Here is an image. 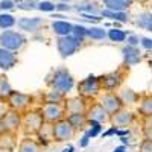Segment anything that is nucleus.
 Returning <instances> with one entry per match:
<instances>
[{"instance_id": "ddd939ff", "label": "nucleus", "mask_w": 152, "mask_h": 152, "mask_svg": "<svg viewBox=\"0 0 152 152\" xmlns=\"http://www.w3.org/2000/svg\"><path fill=\"white\" fill-rule=\"evenodd\" d=\"M134 120V114L128 110H119L117 113H114L111 114V117H110V122L114 125V126H117V128H123V126H128L131 125Z\"/></svg>"}, {"instance_id": "7ed1b4c3", "label": "nucleus", "mask_w": 152, "mask_h": 152, "mask_svg": "<svg viewBox=\"0 0 152 152\" xmlns=\"http://www.w3.org/2000/svg\"><path fill=\"white\" fill-rule=\"evenodd\" d=\"M24 43H26V38H24L20 32H15V31H3L0 34V46L5 47V49H9L12 52H17L20 50Z\"/></svg>"}, {"instance_id": "4be33fe9", "label": "nucleus", "mask_w": 152, "mask_h": 152, "mask_svg": "<svg viewBox=\"0 0 152 152\" xmlns=\"http://www.w3.org/2000/svg\"><path fill=\"white\" fill-rule=\"evenodd\" d=\"M40 151H41V145L28 137L23 138L18 146V152H40Z\"/></svg>"}, {"instance_id": "6ab92c4d", "label": "nucleus", "mask_w": 152, "mask_h": 152, "mask_svg": "<svg viewBox=\"0 0 152 152\" xmlns=\"http://www.w3.org/2000/svg\"><path fill=\"white\" fill-rule=\"evenodd\" d=\"M102 3L105 5L107 9L125 12L126 9H128L134 3V0H102Z\"/></svg>"}, {"instance_id": "72a5a7b5", "label": "nucleus", "mask_w": 152, "mask_h": 152, "mask_svg": "<svg viewBox=\"0 0 152 152\" xmlns=\"http://www.w3.org/2000/svg\"><path fill=\"white\" fill-rule=\"evenodd\" d=\"M72 35L76 37V38H79L81 41H84V38L87 37V28L81 26V24H75L73 31H72Z\"/></svg>"}, {"instance_id": "473e14b6", "label": "nucleus", "mask_w": 152, "mask_h": 152, "mask_svg": "<svg viewBox=\"0 0 152 152\" xmlns=\"http://www.w3.org/2000/svg\"><path fill=\"white\" fill-rule=\"evenodd\" d=\"M88 125H90L91 129H88L87 134L90 135V137H96V135L100 132V129H102V123H99V122H96V120H88Z\"/></svg>"}, {"instance_id": "c756f323", "label": "nucleus", "mask_w": 152, "mask_h": 152, "mask_svg": "<svg viewBox=\"0 0 152 152\" xmlns=\"http://www.w3.org/2000/svg\"><path fill=\"white\" fill-rule=\"evenodd\" d=\"M76 11L88 12V14H90V11H91V14H94V12H99L94 2H82V3H78V5H76Z\"/></svg>"}, {"instance_id": "1a4fd4ad", "label": "nucleus", "mask_w": 152, "mask_h": 152, "mask_svg": "<svg viewBox=\"0 0 152 152\" xmlns=\"http://www.w3.org/2000/svg\"><path fill=\"white\" fill-rule=\"evenodd\" d=\"M99 104L105 108V111L110 114V116H111V114H114V113H117L119 110H122V108H123V104H122V100H120L119 94L111 93V91L105 93L102 97H100Z\"/></svg>"}, {"instance_id": "f257e3e1", "label": "nucleus", "mask_w": 152, "mask_h": 152, "mask_svg": "<svg viewBox=\"0 0 152 152\" xmlns=\"http://www.w3.org/2000/svg\"><path fill=\"white\" fill-rule=\"evenodd\" d=\"M50 85H52L53 90H58L62 94H67L75 87V79L66 69H59L53 73L52 79H50Z\"/></svg>"}, {"instance_id": "0eeeda50", "label": "nucleus", "mask_w": 152, "mask_h": 152, "mask_svg": "<svg viewBox=\"0 0 152 152\" xmlns=\"http://www.w3.org/2000/svg\"><path fill=\"white\" fill-rule=\"evenodd\" d=\"M41 113H43L44 122L55 123V122H58L61 119H64L66 108L62 107L61 104H58V102H46V105L43 107Z\"/></svg>"}, {"instance_id": "5701e85b", "label": "nucleus", "mask_w": 152, "mask_h": 152, "mask_svg": "<svg viewBox=\"0 0 152 152\" xmlns=\"http://www.w3.org/2000/svg\"><path fill=\"white\" fill-rule=\"evenodd\" d=\"M137 26H140L142 29H146L152 32V12H142L137 17Z\"/></svg>"}, {"instance_id": "dca6fc26", "label": "nucleus", "mask_w": 152, "mask_h": 152, "mask_svg": "<svg viewBox=\"0 0 152 152\" xmlns=\"http://www.w3.org/2000/svg\"><path fill=\"white\" fill-rule=\"evenodd\" d=\"M17 24H18V28H20L21 31L35 32V31H38V29H40L43 24H44V20L40 18V17H32V18L24 17V18H20V20L17 21Z\"/></svg>"}, {"instance_id": "c03bdc74", "label": "nucleus", "mask_w": 152, "mask_h": 152, "mask_svg": "<svg viewBox=\"0 0 152 152\" xmlns=\"http://www.w3.org/2000/svg\"><path fill=\"white\" fill-rule=\"evenodd\" d=\"M6 105H5V100H0V119H2L5 114H6Z\"/></svg>"}, {"instance_id": "4468645a", "label": "nucleus", "mask_w": 152, "mask_h": 152, "mask_svg": "<svg viewBox=\"0 0 152 152\" xmlns=\"http://www.w3.org/2000/svg\"><path fill=\"white\" fill-rule=\"evenodd\" d=\"M122 55H123V61H125L126 66H135L142 61L140 50H138L135 46H131V44L125 46L122 49Z\"/></svg>"}, {"instance_id": "a19ab883", "label": "nucleus", "mask_w": 152, "mask_h": 152, "mask_svg": "<svg viewBox=\"0 0 152 152\" xmlns=\"http://www.w3.org/2000/svg\"><path fill=\"white\" fill-rule=\"evenodd\" d=\"M73 8L72 6H69V3H66V2H61V3H58L56 5V8H55V11H59V12H69V11H72Z\"/></svg>"}, {"instance_id": "f3484780", "label": "nucleus", "mask_w": 152, "mask_h": 152, "mask_svg": "<svg viewBox=\"0 0 152 152\" xmlns=\"http://www.w3.org/2000/svg\"><path fill=\"white\" fill-rule=\"evenodd\" d=\"M64 108H66V111H67L69 114H73V113H85V111H87L85 97L76 96V97L67 99V102H66Z\"/></svg>"}, {"instance_id": "79ce46f5", "label": "nucleus", "mask_w": 152, "mask_h": 152, "mask_svg": "<svg viewBox=\"0 0 152 152\" xmlns=\"http://www.w3.org/2000/svg\"><path fill=\"white\" fill-rule=\"evenodd\" d=\"M140 44H142V47H145L148 50H152V38H146V37L140 38Z\"/></svg>"}, {"instance_id": "3c124183", "label": "nucleus", "mask_w": 152, "mask_h": 152, "mask_svg": "<svg viewBox=\"0 0 152 152\" xmlns=\"http://www.w3.org/2000/svg\"><path fill=\"white\" fill-rule=\"evenodd\" d=\"M14 2H17V3H18V2H23V0H14Z\"/></svg>"}, {"instance_id": "ea45409f", "label": "nucleus", "mask_w": 152, "mask_h": 152, "mask_svg": "<svg viewBox=\"0 0 152 152\" xmlns=\"http://www.w3.org/2000/svg\"><path fill=\"white\" fill-rule=\"evenodd\" d=\"M140 152H152V140L145 138L140 145Z\"/></svg>"}, {"instance_id": "f03ea898", "label": "nucleus", "mask_w": 152, "mask_h": 152, "mask_svg": "<svg viewBox=\"0 0 152 152\" xmlns=\"http://www.w3.org/2000/svg\"><path fill=\"white\" fill-rule=\"evenodd\" d=\"M81 40L79 38L73 37L72 34L70 35H66V37H59L58 41H56V49L61 55V58H67V56H72L73 53H76L78 50L81 49Z\"/></svg>"}, {"instance_id": "20e7f679", "label": "nucleus", "mask_w": 152, "mask_h": 152, "mask_svg": "<svg viewBox=\"0 0 152 152\" xmlns=\"http://www.w3.org/2000/svg\"><path fill=\"white\" fill-rule=\"evenodd\" d=\"M44 123L43 113L41 111H29L23 120V128L26 135H35Z\"/></svg>"}, {"instance_id": "9d476101", "label": "nucleus", "mask_w": 152, "mask_h": 152, "mask_svg": "<svg viewBox=\"0 0 152 152\" xmlns=\"http://www.w3.org/2000/svg\"><path fill=\"white\" fill-rule=\"evenodd\" d=\"M20 114L15 110H9L6 111V114L0 119V126L3 128V131L6 132H15L20 128Z\"/></svg>"}, {"instance_id": "423d86ee", "label": "nucleus", "mask_w": 152, "mask_h": 152, "mask_svg": "<svg viewBox=\"0 0 152 152\" xmlns=\"http://www.w3.org/2000/svg\"><path fill=\"white\" fill-rule=\"evenodd\" d=\"M100 88H102V85H100L99 78H96V76H93V75L85 78L84 81H81L78 84V91H79V96H82V97H94V96H97Z\"/></svg>"}, {"instance_id": "c9c22d12", "label": "nucleus", "mask_w": 152, "mask_h": 152, "mask_svg": "<svg viewBox=\"0 0 152 152\" xmlns=\"http://www.w3.org/2000/svg\"><path fill=\"white\" fill-rule=\"evenodd\" d=\"M38 3L35 0H23V2H18V9L21 11H32V9H37Z\"/></svg>"}, {"instance_id": "58836bf2", "label": "nucleus", "mask_w": 152, "mask_h": 152, "mask_svg": "<svg viewBox=\"0 0 152 152\" xmlns=\"http://www.w3.org/2000/svg\"><path fill=\"white\" fill-rule=\"evenodd\" d=\"M81 15H82V18L84 20H87V21H93V23H99L100 20V17H97V15H94V14H88V12H81Z\"/></svg>"}, {"instance_id": "8fccbe9b", "label": "nucleus", "mask_w": 152, "mask_h": 152, "mask_svg": "<svg viewBox=\"0 0 152 152\" xmlns=\"http://www.w3.org/2000/svg\"><path fill=\"white\" fill-rule=\"evenodd\" d=\"M59 2H66V3H69V2H72V0H59Z\"/></svg>"}, {"instance_id": "f8f14e48", "label": "nucleus", "mask_w": 152, "mask_h": 152, "mask_svg": "<svg viewBox=\"0 0 152 152\" xmlns=\"http://www.w3.org/2000/svg\"><path fill=\"white\" fill-rule=\"evenodd\" d=\"M85 116H87L88 120H96L99 123H105V122L110 120V114L105 111V108L100 104H94L90 108H87Z\"/></svg>"}, {"instance_id": "cd10ccee", "label": "nucleus", "mask_w": 152, "mask_h": 152, "mask_svg": "<svg viewBox=\"0 0 152 152\" xmlns=\"http://www.w3.org/2000/svg\"><path fill=\"white\" fill-rule=\"evenodd\" d=\"M87 37L91 38V40H104L107 37V32L104 31V28H96V26H91L87 29Z\"/></svg>"}, {"instance_id": "412c9836", "label": "nucleus", "mask_w": 152, "mask_h": 152, "mask_svg": "<svg viewBox=\"0 0 152 152\" xmlns=\"http://www.w3.org/2000/svg\"><path fill=\"white\" fill-rule=\"evenodd\" d=\"M67 120L72 123V126L75 129H82L84 126L88 123V119L85 116V113H73V114H69Z\"/></svg>"}, {"instance_id": "7c9ffc66", "label": "nucleus", "mask_w": 152, "mask_h": 152, "mask_svg": "<svg viewBox=\"0 0 152 152\" xmlns=\"http://www.w3.org/2000/svg\"><path fill=\"white\" fill-rule=\"evenodd\" d=\"M15 18L11 14H0V28L2 29H9L15 24Z\"/></svg>"}, {"instance_id": "a211bd4d", "label": "nucleus", "mask_w": 152, "mask_h": 152, "mask_svg": "<svg viewBox=\"0 0 152 152\" xmlns=\"http://www.w3.org/2000/svg\"><path fill=\"white\" fill-rule=\"evenodd\" d=\"M52 125L53 123H47L44 122L43 126L40 128V131L37 132L38 135V140H40V145H49L50 142H53V129H52Z\"/></svg>"}, {"instance_id": "09e8293b", "label": "nucleus", "mask_w": 152, "mask_h": 152, "mask_svg": "<svg viewBox=\"0 0 152 152\" xmlns=\"http://www.w3.org/2000/svg\"><path fill=\"white\" fill-rule=\"evenodd\" d=\"M66 152H73V148H72V146H70V148H69V149H67V151H66Z\"/></svg>"}, {"instance_id": "6e6552de", "label": "nucleus", "mask_w": 152, "mask_h": 152, "mask_svg": "<svg viewBox=\"0 0 152 152\" xmlns=\"http://www.w3.org/2000/svg\"><path fill=\"white\" fill-rule=\"evenodd\" d=\"M8 105L11 110H15V111H23L26 110L31 102H32V97L29 94H24V93H20V91H14L12 90L11 96L8 97Z\"/></svg>"}, {"instance_id": "bb28decb", "label": "nucleus", "mask_w": 152, "mask_h": 152, "mask_svg": "<svg viewBox=\"0 0 152 152\" xmlns=\"http://www.w3.org/2000/svg\"><path fill=\"white\" fill-rule=\"evenodd\" d=\"M120 100L123 105H131V104H135L138 100V94L132 90H123L120 94H119Z\"/></svg>"}, {"instance_id": "37998d69", "label": "nucleus", "mask_w": 152, "mask_h": 152, "mask_svg": "<svg viewBox=\"0 0 152 152\" xmlns=\"http://www.w3.org/2000/svg\"><path fill=\"white\" fill-rule=\"evenodd\" d=\"M126 38H128V44H131V46H137L138 43H140V38H138L137 35H129Z\"/></svg>"}, {"instance_id": "2f4dec72", "label": "nucleus", "mask_w": 152, "mask_h": 152, "mask_svg": "<svg viewBox=\"0 0 152 152\" xmlns=\"http://www.w3.org/2000/svg\"><path fill=\"white\" fill-rule=\"evenodd\" d=\"M143 134H145V138L152 140V116L145 117V122H143Z\"/></svg>"}, {"instance_id": "c85d7f7f", "label": "nucleus", "mask_w": 152, "mask_h": 152, "mask_svg": "<svg viewBox=\"0 0 152 152\" xmlns=\"http://www.w3.org/2000/svg\"><path fill=\"white\" fill-rule=\"evenodd\" d=\"M108 38L111 41H114V43H122V41H125L126 40V34L122 31V29H119V28H114V29H111V31H108Z\"/></svg>"}, {"instance_id": "9b49d317", "label": "nucleus", "mask_w": 152, "mask_h": 152, "mask_svg": "<svg viewBox=\"0 0 152 152\" xmlns=\"http://www.w3.org/2000/svg\"><path fill=\"white\" fill-rule=\"evenodd\" d=\"M99 81H100V85H102L104 90L114 91L116 88H119L122 85L123 76L119 72H113V73H108V75L102 76V78H99Z\"/></svg>"}, {"instance_id": "4c0bfd02", "label": "nucleus", "mask_w": 152, "mask_h": 152, "mask_svg": "<svg viewBox=\"0 0 152 152\" xmlns=\"http://www.w3.org/2000/svg\"><path fill=\"white\" fill-rule=\"evenodd\" d=\"M14 8H15L14 0H2V2H0V9L2 11H11Z\"/></svg>"}, {"instance_id": "aec40b11", "label": "nucleus", "mask_w": 152, "mask_h": 152, "mask_svg": "<svg viewBox=\"0 0 152 152\" xmlns=\"http://www.w3.org/2000/svg\"><path fill=\"white\" fill-rule=\"evenodd\" d=\"M52 29H53V34H56L58 37H66V35H70L72 34L73 24L69 23V21L58 20V21H53L52 23Z\"/></svg>"}, {"instance_id": "2eb2a0df", "label": "nucleus", "mask_w": 152, "mask_h": 152, "mask_svg": "<svg viewBox=\"0 0 152 152\" xmlns=\"http://www.w3.org/2000/svg\"><path fill=\"white\" fill-rule=\"evenodd\" d=\"M15 64H17L15 53L12 52V50L0 46V69L2 70H11Z\"/></svg>"}, {"instance_id": "de8ad7c7", "label": "nucleus", "mask_w": 152, "mask_h": 152, "mask_svg": "<svg viewBox=\"0 0 152 152\" xmlns=\"http://www.w3.org/2000/svg\"><path fill=\"white\" fill-rule=\"evenodd\" d=\"M134 2H137V3H148L149 0H134Z\"/></svg>"}, {"instance_id": "a878e982", "label": "nucleus", "mask_w": 152, "mask_h": 152, "mask_svg": "<svg viewBox=\"0 0 152 152\" xmlns=\"http://www.w3.org/2000/svg\"><path fill=\"white\" fill-rule=\"evenodd\" d=\"M138 113H140L143 117L152 116V94H148V96H145V97L140 100Z\"/></svg>"}, {"instance_id": "f704fd0d", "label": "nucleus", "mask_w": 152, "mask_h": 152, "mask_svg": "<svg viewBox=\"0 0 152 152\" xmlns=\"http://www.w3.org/2000/svg\"><path fill=\"white\" fill-rule=\"evenodd\" d=\"M62 99H64V94L59 93L58 90L49 91V93L46 94V100H47V102H58V104H61Z\"/></svg>"}, {"instance_id": "e433bc0d", "label": "nucleus", "mask_w": 152, "mask_h": 152, "mask_svg": "<svg viewBox=\"0 0 152 152\" xmlns=\"http://www.w3.org/2000/svg\"><path fill=\"white\" fill-rule=\"evenodd\" d=\"M55 8H56V5H53L52 2H49V0H41L37 6V9H40L43 12H52V11H55Z\"/></svg>"}, {"instance_id": "a18cd8bd", "label": "nucleus", "mask_w": 152, "mask_h": 152, "mask_svg": "<svg viewBox=\"0 0 152 152\" xmlns=\"http://www.w3.org/2000/svg\"><path fill=\"white\" fill-rule=\"evenodd\" d=\"M88 138H90V135H88V134H85V135H84V137L81 138V143H79V145H81L82 148L88 145Z\"/></svg>"}, {"instance_id": "49530a36", "label": "nucleus", "mask_w": 152, "mask_h": 152, "mask_svg": "<svg viewBox=\"0 0 152 152\" xmlns=\"http://www.w3.org/2000/svg\"><path fill=\"white\" fill-rule=\"evenodd\" d=\"M114 152H125V148H123V146H120V148H116V149H114Z\"/></svg>"}, {"instance_id": "b1692460", "label": "nucleus", "mask_w": 152, "mask_h": 152, "mask_svg": "<svg viewBox=\"0 0 152 152\" xmlns=\"http://www.w3.org/2000/svg\"><path fill=\"white\" fill-rule=\"evenodd\" d=\"M100 15L105 17V18H111V20H116V21H120V23H125L128 21V15L125 12H120V11H111V9H104L100 11Z\"/></svg>"}, {"instance_id": "39448f33", "label": "nucleus", "mask_w": 152, "mask_h": 152, "mask_svg": "<svg viewBox=\"0 0 152 152\" xmlns=\"http://www.w3.org/2000/svg\"><path fill=\"white\" fill-rule=\"evenodd\" d=\"M52 129H53L55 142H67V140H70V138H73L75 131H76L67 119H61V120L55 122L52 125Z\"/></svg>"}, {"instance_id": "393cba45", "label": "nucleus", "mask_w": 152, "mask_h": 152, "mask_svg": "<svg viewBox=\"0 0 152 152\" xmlns=\"http://www.w3.org/2000/svg\"><path fill=\"white\" fill-rule=\"evenodd\" d=\"M12 93V88L9 85V81L6 78V75H0V100H8V97Z\"/></svg>"}]
</instances>
